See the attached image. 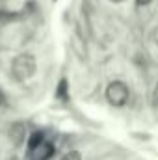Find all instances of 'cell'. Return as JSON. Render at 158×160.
Returning <instances> with one entry per match:
<instances>
[{"instance_id": "6", "label": "cell", "mask_w": 158, "mask_h": 160, "mask_svg": "<svg viewBox=\"0 0 158 160\" xmlns=\"http://www.w3.org/2000/svg\"><path fill=\"white\" fill-rule=\"evenodd\" d=\"M41 142H43V134L41 132H34L32 138H30V142H28V151H34Z\"/></svg>"}, {"instance_id": "9", "label": "cell", "mask_w": 158, "mask_h": 160, "mask_svg": "<svg viewBox=\"0 0 158 160\" xmlns=\"http://www.w3.org/2000/svg\"><path fill=\"white\" fill-rule=\"evenodd\" d=\"M153 36H155V41H156V45H158V26L155 28V32H153Z\"/></svg>"}, {"instance_id": "2", "label": "cell", "mask_w": 158, "mask_h": 160, "mask_svg": "<svg viewBox=\"0 0 158 160\" xmlns=\"http://www.w3.org/2000/svg\"><path fill=\"white\" fill-rule=\"evenodd\" d=\"M128 97H130V91H128V86L125 82L114 80V82L108 84V88H106V99H108V102L112 106H117V108L119 106H125L126 101H128Z\"/></svg>"}, {"instance_id": "11", "label": "cell", "mask_w": 158, "mask_h": 160, "mask_svg": "<svg viewBox=\"0 0 158 160\" xmlns=\"http://www.w3.org/2000/svg\"><path fill=\"white\" fill-rule=\"evenodd\" d=\"M110 2H116V4H119V2H123V0H110Z\"/></svg>"}, {"instance_id": "5", "label": "cell", "mask_w": 158, "mask_h": 160, "mask_svg": "<svg viewBox=\"0 0 158 160\" xmlns=\"http://www.w3.org/2000/svg\"><path fill=\"white\" fill-rule=\"evenodd\" d=\"M56 95H58V99H62V101H67V99H69V88H67V80H60V84H58V89H56Z\"/></svg>"}, {"instance_id": "1", "label": "cell", "mask_w": 158, "mask_h": 160, "mask_svg": "<svg viewBox=\"0 0 158 160\" xmlns=\"http://www.w3.org/2000/svg\"><path fill=\"white\" fill-rule=\"evenodd\" d=\"M36 69H37V62H36L34 54H30V52H22V54L15 56V60L11 62V75L17 82H24V80L32 78Z\"/></svg>"}, {"instance_id": "7", "label": "cell", "mask_w": 158, "mask_h": 160, "mask_svg": "<svg viewBox=\"0 0 158 160\" xmlns=\"http://www.w3.org/2000/svg\"><path fill=\"white\" fill-rule=\"evenodd\" d=\"M60 160H82V157H80L78 151H69V153H65Z\"/></svg>"}, {"instance_id": "3", "label": "cell", "mask_w": 158, "mask_h": 160, "mask_svg": "<svg viewBox=\"0 0 158 160\" xmlns=\"http://www.w3.org/2000/svg\"><path fill=\"white\" fill-rule=\"evenodd\" d=\"M9 140L13 145H22L24 140H26V125L24 123H13L9 127V132H7Z\"/></svg>"}, {"instance_id": "10", "label": "cell", "mask_w": 158, "mask_h": 160, "mask_svg": "<svg viewBox=\"0 0 158 160\" xmlns=\"http://www.w3.org/2000/svg\"><path fill=\"white\" fill-rule=\"evenodd\" d=\"M2 104H4V93L0 91V106H2Z\"/></svg>"}, {"instance_id": "4", "label": "cell", "mask_w": 158, "mask_h": 160, "mask_svg": "<svg viewBox=\"0 0 158 160\" xmlns=\"http://www.w3.org/2000/svg\"><path fill=\"white\" fill-rule=\"evenodd\" d=\"M30 153H32V158L34 160H48L54 155V145L43 140L39 145H37L34 151H30Z\"/></svg>"}, {"instance_id": "8", "label": "cell", "mask_w": 158, "mask_h": 160, "mask_svg": "<svg viewBox=\"0 0 158 160\" xmlns=\"http://www.w3.org/2000/svg\"><path fill=\"white\" fill-rule=\"evenodd\" d=\"M138 2V6H147V4H151L153 0H136Z\"/></svg>"}, {"instance_id": "12", "label": "cell", "mask_w": 158, "mask_h": 160, "mask_svg": "<svg viewBox=\"0 0 158 160\" xmlns=\"http://www.w3.org/2000/svg\"><path fill=\"white\" fill-rule=\"evenodd\" d=\"M156 95H158V84H156Z\"/></svg>"}]
</instances>
